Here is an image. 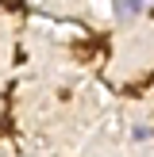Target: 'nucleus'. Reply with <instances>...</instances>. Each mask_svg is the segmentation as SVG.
<instances>
[{
	"mask_svg": "<svg viewBox=\"0 0 154 157\" xmlns=\"http://www.w3.org/2000/svg\"><path fill=\"white\" fill-rule=\"evenodd\" d=\"M146 8H150V0H112V12H116V19H120V23L139 19Z\"/></svg>",
	"mask_w": 154,
	"mask_h": 157,
	"instance_id": "nucleus-1",
	"label": "nucleus"
},
{
	"mask_svg": "<svg viewBox=\"0 0 154 157\" xmlns=\"http://www.w3.org/2000/svg\"><path fill=\"white\" fill-rule=\"evenodd\" d=\"M150 134H154L150 123H135V127H131V142H150Z\"/></svg>",
	"mask_w": 154,
	"mask_h": 157,
	"instance_id": "nucleus-2",
	"label": "nucleus"
}]
</instances>
